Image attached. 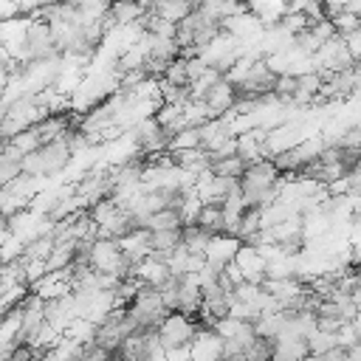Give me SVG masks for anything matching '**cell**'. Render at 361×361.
Here are the masks:
<instances>
[{"mask_svg":"<svg viewBox=\"0 0 361 361\" xmlns=\"http://www.w3.org/2000/svg\"><path fill=\"white\" fill-rule=\"evenodd\" d=\"M141 228L147 231H164V228H183V220H180V212L178 209H158L152 214H147L141 220Z\"/></svg>","mask_w":361,"mask_h":361,"instance_id":"30bf717a","label":"cell"},{"mask_svg":"<svg viewBox=\"0 0 361 361\" xmlns=\"http://www.w3.org/2000/svg\"><path fill=\"white\" fill-rule=\"evenodd\" d=\"M90 268L96 274H107V276H116V279H130L133 265L127 262V257L121 254V245L116 240L99 237L90 245Z\"/></svg>","mask_w":361,"mask_h":361,"instance_id":"3957f363","label":"cell"},{"mask_svg":"<svg viewBox=\"0 0 361 361\" xmlns=\"http://www.w3.org/2000/svg\"><path fill=\"white\" fill-rule=\"evenodd\" d=\"M158 333V344L164 353L169 350H180V347H189L197 336V322L183 316V313H166V319L161 322V327L155 330Z\"/></svg>","mask_w":361,"mask_h":361,"instance_id":"277c9868","label":"cell"},{"mask_svg":"<svg viewBox=\"0 0 361 361\" xmlns=\"http://www.w3.org/2000/svg\"><path fill=\"white\" fill-rule=\"evenodd\" d=\"M195 147H200V127H186V130H180L178 135L169 138L166 152L172 155V152H180V149H195Z\"/></svg>","mask_w":361,"mask_h":361,"instance_id":"2e32d148","label":"cell"},{"mask_svg":"<svg viewBox=\"0 0 361 361\" xmlns=\"http://www.w3.org/2000/svg\"><path fill=\"white\" fill-rule=\"evenodd\" d=\"M113 3V0H110ZM116 3H141V0H116Z\"/></svg>","mask_w":361,"mask_h":361,"instance_id":"cb8c5ba5","label":"cell"},{"mask_svg":"<svg viewBox=\"0 0 361 361\" xmlns=\"http://www.w3.org/2000/svg\"><path fill=\"white\" fill-rule=\"evenodd\" d=\"M54 237L51 234H42V237H34L31 243H25V248H23V257L25 259H39V262H45L48 259V254L54 251Z\"/></svg>","mask_w":361,"mask_h":361,"instance_id":"e0dca14e","label":"cell"},{"mask_svg":"<svg viewBox=\"0 0 361 361\" xmlns=\"http://www.w3.org/2000/svg\"><path fill=\"white\" fill-rule=\"evenodd\" d=\"M234 265H237V271L243 274L245 282L262 285V279H265V257L259 254L257 245L243 243V245L237 248V254H234Z\"/></svg>","mask_w":361,"mask_h":361,"instance_id":"8992f818","label":"cell"},{"mask_svg":"<svg viewBox=\"0 0 361 361\" xmlns=\"http://www.w3.org/2000/svg\"><path fill=\"white\" fill-rule=\"evenodd\" d=\"M279 180H282V175L276 172V166L268 158L248 164L240 178V195H243L245 209H262V206L274 203L279 197Z\"/></svg>","mask_w":361,"mask_h":361,"instance_id":"6da1fadb","label":"cell"},{"mask_svg":"<svg viewBox=\"0 0 361 361\" xmlns=\"http://www.w3.org/2000/svg\"><path fill=\"white\" fill-rule=\"evenodd\" d=\"M341 39H344V45H347L353 62H358V59H361V31H353V34H347V37H341Z\"/></svg>","mask_w":361,"mask_h":361,"instance_id":"7402d4cb","label":"cell"},{"mask_svg":"<svg viewBox=\"0 0 361 361\" xmlns=\"http://www.w3.org/2000/svg\"><path fill=\"white\" fill-rule=\"evenodd\" d=\"M20 172H23V155L6 141V147L0 149V189L8 186Z\"/></svg>","mask_w":361,"mask_h":361,"instance_id":"8fae6325","label":"cell"},{"mask_svg":"<svg viewBox=\"0 0 361 361\" xmlns=\"http://www.w3.org/2000/svg\"><path fill=\"white\" fill-rule=\"evenodd\" d=\"M6 141H8V138H6V135H3V130H0V149L6 147Z\"/></svg>","mask_w":361,"mask_h":361,"instance_id":"603a6c76","label":"cell"},{"mask_svg":"<svg viewBox=\"0 0 361 361\" xmlns=\"http://www.w3.org/2000/svg\"><path fill=\"white\" fill-rule=\"evenodd\" d=\"M0 293H3V290H0Z\"/></svg>","mask_w":361,"mask_h":361,"instance_id":"484cf974","label":"cell"},{"mask_svg":"<svg viewBox=\"0 0 361 361\" xmlns=\"http://www.w3.org/2000/svg\"><path fill=\"white\" fill-rule=\"evenodd\" d=\"M166 85H172V87H189V76H186V59L183 56H178V59H172L169 65H166V71H164V76H161Z\"/></svg>","mask_w":361,"mask_h":361,"instance_id":"ac0fdd59","label":"cell"},{"mask_svg":"<svg viewBox=\"0 0 361 361\" xmlns=\"http://www.w3.org/2000/svg\"><path fill=\"white\" fill-rule=\"evenodd\" d=\"M79 361H118V355L116 353H107V350H102L96 344H85V353H82Z\"/></svg>","mask_w":361,"mask_h":361,"instance_id":"44dd1931","label":"cell"},{"mask_svg":"<svg viewBox=\"0 0 361 361\" xmlns=\"http://www.w3.org/2000/svg\"><path fill=\"white\" fill-rule=\"evenodd\" d=\"M209 172H212V175H217V178H231V180H240V178H243V172H245V161H240L237 155L212 158Z\"/></svg>","mask_w":361,"mask_h":361,"instance_id":"5bb4252c","label":"cell"},{"mask_svg":"<svg viewBox=\"0 0 361 361\" xmlns=\"http://www.w3.org/2000/svg\"><path fill=\"white\" fill-rule=\"evenodd\" d=\"M197 226H203L206 231H212V234H226V223H223V209L220 206H214V203H203V209H200V214H197V220H195Z\"/></svg>","mask_w":361,"mask_h":361,"instance_id":"9a60e30c","label":"cell"},{"mask_svg":"<svg viewBox=\"0 0 361 361\" xmlns=\"http://www.w3.org/2000/svg\"><path fill=\"white\" fill-rule=\"evenodd\" d=\"M180 245V228H164V231H149V248L155 257H166Z\"/></svg>","mask_w":361,"mask_h":361,"instance_id":"7c38bea8","label":"cell"},{"mask_svg":"<svg viewBox=\"0 0 361 361\" xmlns=\"http://www.w3.org/2000/svg\"><path fill=\"white\" fill-rule=\"evenodd\" d=\"M358 31H361V17H358Z\"/></svg>","mask_w":361,"mask_h":361,"instance_id":"d4e9b609","label":"cell"},{"mask_svg":"<svg viewBox=\"0 0 361 361\" xmlns=\"http://www.w3.org/2000/svg\"><path fill=\"white\" fill-rule=\"evenodd\" d=\"M212 237H214V234H212V231H206V228H203V226H197V223H186V226L180 228V243H183L192 254H203Z\"/></svg>","mask_w":361,"mask_h":361,"instance_id":"4fadbf2b","label":"cell"},{"mask_svg":"<svg viewBox=\"0 0 361 361\" xmlns=\"http://www.w3.org/2000/svg\"><path fill=\"white\" fill-rule=\"evenodd\" d=\"M240 245H243V243H240L237 237H231V234H214V237L209 240L203 257H206V262H209L212 268L223 271L228 262H234V254H237Z\"/></svg>","mask_w":361,"mask_h":361,"instance_id":"ba28073f","label":"cell"},{"mask_svg":"<svg viewBox=\"0 0 361 361\" xmlns=\"http://www.w3.org/2000/svg\"><path fill=\"white\" fill-rule=\"evenodd\" d=\"M73 161V152L62 138L56 141H48L42 147H37L34 152L23 155V175H31V178H56L62 175Z\"/></svg>","mask_w":361,"mask_h":361,"instance_id":"7a4b0ae2","label":"cell"},{"mask_svg":"<svg viewBox=\"0 0 361 361\" xmlns=\"http://www.w3.org/2000/svg\"><path fill=\"white\" fill-rule=\"evenodd\" d=\"M200 102L212 110L214 118H223V116H228V113L234 110V104H237V90H234V85L226 82V76H223L214 87L206 90V96H203Z\"/></svg>","mask_w":361,"mask_h":361,"instance_id":"52a82bcc","label":"cell"},{"mask_svg":"<svg viewBox=\"0 0 361 361\" xmlns=\"http://www.w3.org/2000/svg\"><path fill=\"white\" fill-rule=\"evenodd\" d=\"M25 51H28V62L34 59H48L56 56L54 48V37H51V25L45 17L31 14L28 17V31H25Z\"/></svg>","mask_w":361,"mask_h":361,"instance_id":"5b68a950","label":"cell"},{"mask_svg":"<svg viewBox=\"0 0 361 361\" xmlns=\"http://www.w3.org/2000/svg\"><path fill=\"white\" fill-rule=\"evenodd\" d=\"M330 23H333V28H336V34H338V37H347V34L358 31V17H355V14H350V11H344V8H341Z\"/></svg>","mask_w":361,"mask_h":361,"instance_id":"ffe728a7","label":"cell"},{"mask_svg":"<svg viewBox=\"0 0 361 361\" xmlns=\"http://www.w3.org/2000/svg\"><path fill=\"white\" fill-rule=\"evenodd\" d=\"M8 147H14L20 155H28V152H34V149L39 147V138H37V133H34V127H31V130H23V133L11 135V138H8Z\"/></svg>","mask_w":361,"mask_h":361,"instance_id":"d6986e66","label":"cell"},{"mask_svg":"<svg viewBox=\"0 0 361 361\" xmlns=\"http://www.w3.org/2000/svg\"><path fill=\"white\" fill-rule=\"evenodd\" d=\"M118 245H121V254L127 257L130 265H135V262H141V259H147L152 254V248H149V231L147 228H135L130 237L118 240Z\"/></svg>","mask_w":361,"mask_h":361,"instance_id":"9c48e42d","label":"cell"}]
</instances>
